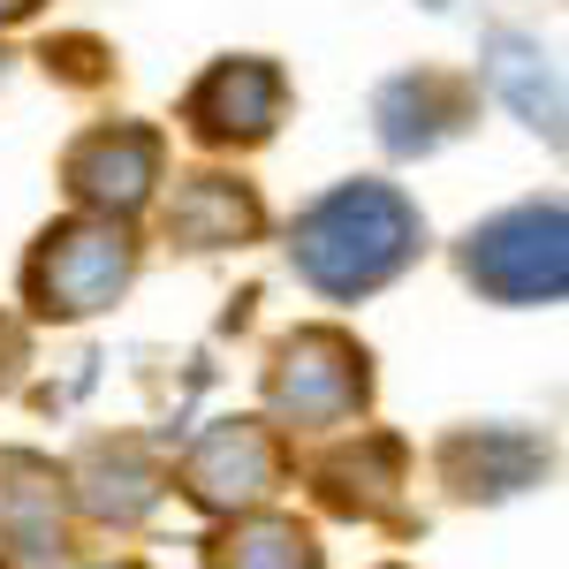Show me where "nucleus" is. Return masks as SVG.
Wrapping results in <instances>:
<instances>
[{
  "label": "nucleus",
  "instance_id": "obj_8",
  "mask_svg": "<svg viewBox=\"0 0 569 569\" xmlns=\"http://www.w3.org/2000/svg\"><path fill=\"white\" fill-rule=\"evenodd\" d=\"M0 547L31 569H53L61 555V486L31 456H0Z\"/></svg>",
  "mask_w": 569,
  "mask_h": 569
},
{
  "label": "nucleus",
  "instance_id": "obj_6",
  "mask_svg": "<svg viewBox=\"0 0 569 569\" xmlns=\"http://www.w3.org/2000/svg\"><path fill=\"white\" fill-rule=\"evenodd\" d=\"M152 182H160V137L144 122H107V130H91L69 152V190L84 206H99L107 220L137 213L152 198Z\"/></svg>",
  "mask_w": 569,
  "mask_h": 569
},
{
  "label": "nucleus",
  "instance_id": "obj_5",
  "mask_svg": "<svg viewBox=\"0 0 569 569\" xmlns=\"http://www.w3.org/2000/svg\"><path fill=\"white\" fill-rule=\"evenodd\" d=\"M273 479H281V448L259 418H228L182 456V493L206 509H251L273 493Z\"/></svg>",
  "mask_w": 569,
  "mask_h": 569
},
{
  "label": "nucleus",
  "instance_id": "obj_18",
  "mask_svg": "<svg viewBox=\"0 0 569 569\" xmlns=\"http://www.w3.org/2000/svg\"><path fill=\"white\" fill-rule=\"evenodd\" d=\"M107 569H137V562H107Z\"/></svg>",
  "mask_w": 569,
  "mask_h": 569
},
{
  "label": "nucleus",
  "instance_id": "obj_11",
  "mask_svg": "<svg viewBox=\"0 0 569 569\" xmlns=\"http://www.w3.org/2000/svg\"><path fill=\"white\" fill-rule=\"evenodd\" d=\"M395 486H402V448L380 440V433L319 463V493H327L342 517H380V509H395Z\"/></svg>",
  "mask_w": 569,
  "mask_h": 569
},
{
  "label": "nucleus",
  "instance_id": "obj_12",
  "mask_svg": "<svg viewBox=\"0 0 569 569\" xmlns=\"http://www.w3.org/2000/svg\"><path fill=\"white\" fill-rule=\"evenodd\" d=\"M440 463H448L456 493H517L539 471V448L525 433H463V440H448Z\"/></svg>",
  "mask_w": 569,
  "mask_h": 569
},
{
  "label": "nucleus",
  "instance_id": "obj_7",
  "mask_svg": "<svg viewBox=\"0 0 569 569\" xmlns=\"http://www.w3.org/2000/svg\"><path fill=\"white\" fill-rule=\"evenodd\" d=\"M182 114L206 144H251L281 122V69L273 61H220L213 77L190 91Z\"/></svg>",
  "mask_w": 569,
  "mask_h": 569
},
{
  "label": "nucleus",
  "instance_id": "obj_15",
  "mask_svg": "<svg viewBox=\"0 0 569 569\" xmlns=\"http://www.w3.org/2000/svg\"><path fill=\"white\" fill-rule=\"evenodd\" d=\"M152 493H160V479L144 471V456H137V448H99V456L84 463V501L99 509V517H114V525L144 517V509H152Z\"/></svg>",
  "mask_w": 569,
  "mask_h": 569
},
{
  "label": "nucleus",
  "instance_id": "obj_2",
  "mask_svg": "<svg viewBox=\"0 0 569 569\" xmlns=\"http://www.w3.org/2000/svg\"><path fill=\"white\" fill-rule=\"evenodd\" d=\"M471 281L501 305H555L569 289V228H562V206H517V213L486 220L471 236Z\"/></svg>",
  "mask_w": 569,
  "mask_h": 569
},
{
  "label": "nucleus",
  "instance_id": "obj_17",
  "mask_svg": "<svg viewBox=\"0 0 569 569\" xmlns=\"http://www.w3.org/2000/svg\"><path fill=\"white\" fill-rule=\"evenodd\" d=\"M39 0H0V23H16V16H31Z\"/></svg>",
  "mask_w": 569,
  "mask_h": 569
},
{
  "label": "nucleus",
  "instance_id": "obj_16",
  "mask_svg": "<svg viewBox=\"0 0 569 569\" xmlns=\"http://www.w3.org/2000/svg\"><path fill=\"white\" fill-rule=\"evenodd\" d=\"M16 365H23V335H16V327L0 319V388L16 380Z\"/></svg>",
  "mask_w": 569,
  "mask_h": 569
},
{
  "label": "nucleus",
  "instance_id": "obj_10",
  "mask_svg": "<svg viewBox=\"0 0 569 569\" xmlns=\"http://www.w3.org/2000/svg\"><path fill=\"white\" fill-rule=\"evenodd\" d=\"M486 77H493V91H501L539 137H562V77H555V61L531 39L501 31V39L486 46Z\"/></svg>",
  "mask_w": 569,
  "mask_h": 569
},
{
  "label": "nucleus",
  "instance_id": "obj_4",
  "mask_svg": "<svg viewBox=\"0 0 569 569\" xmlns=\"http://www.w3.org/2000/svg\"><path fill=\"white\" fill-rule=\"evenodd\" d=\"M266 388H273V418H289V426H342L365 402V350L335 327H311L281 350Z\"/></svg>",
  "mask_w": 569,
  "mask_h": 569
},
{
  "label": "nucleus",
  "instance_id": "obj_1",
  "mask_svg": "<svg viewBox=\"0 0 569 569\" xmlns=\"http://www.w3.org/2000/svg\"><path fill=\"white\" fill-rule=\"evenodd\" d=\"M418 251V213L388 182H342L297 220V266L327 297H372Z\"/></svg>",
  "mask_w": 569,
  "mask_h": 569
},
{
  "label": "nucleus",
  "instance_id": "obj_3",
  "mask_svg": "<svg viewBox=\"0 0 569 569\" xmlns=\"http://www.w3.org/2000/svg\"><path fill=\"white\" fill-rule=\"evenodd\" d=\"M130 236L114 220H69L53 228L31 259V305L53 319H84V311L114 305L130 289Z\"/></svg>",
  "mask_w": 569,
  "mask_h": 569
},
{
  "label": "nucleus",
  "instance_id": "obj_14",
  "mask_svg": "<svg viewBox=\"0 0 569 569\" xmlns=\"http://www.w3.org/2000/svg\"><path fill=\"white\" fill-rule=\"evenodd\" d=\"M213 569H319V539L289 517H251L213 539Z\"/></svg>",
  "mask_w": 569,
  "mask_h": 569
},
{
  "label": "nucleus",
  "instance_id": "obj_9",
  "mask_svg": "<svg viewBox=\"0 0 569 569\" xmlns=\"http://www.w3.org/2000/svg\"><path fill=\"white\" fill-rule=\"evenodd\" d=\"M251 228H259V198H251L243 182H228V176H190L176 190V206H168V236H176V243H198V251L243 243Z\"/></svg>",
  "mask_w": 569,
  "mask_h": 569
},
{
  "label": "nucleus",
  "instance_id": "obj_13",
  "mask_svg": "<svg viewBox=\"0 0 569 569\" xmlns=\"http://www.w3.org/2000/svg\"><path fill=\"white\" fill-rule=\"evenodd\" d=\"M456 99H463V91L440 84V77H402V84H388V99H380L388 144L395 152H426V144H440V137L456 130Z\"/></svg>",
  "mask_w": 569,
  "mask_h": 569
}]
</instances>
